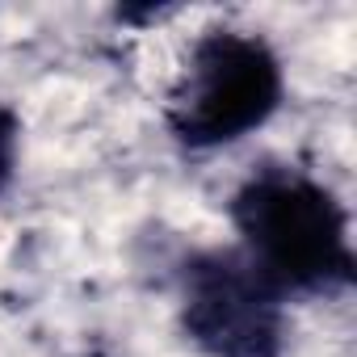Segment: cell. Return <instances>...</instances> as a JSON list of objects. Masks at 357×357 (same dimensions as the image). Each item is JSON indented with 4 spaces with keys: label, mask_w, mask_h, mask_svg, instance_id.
Masks as SVG:
<instances>
[{
    "label": "cell",
    "mask_w": 357,
    "mask_h": 357,
    "mask_svg": "<svg viewBox=\"0 0 357 357\" xmlns=\"http://www.w3.org/2000/svg\"><path fill=\"white\" fill-rule=\"evenodd\" d=\"M236 244L286 298H336L357 286L353 215L315 172L261 160L227 198Z\"/></svg>",
    "instance_id": "1"
},
{
    "label": "cell",
    "mask_w": 357,
    "mask_h": 357,
    "mask_svg": "<svg viewBox=\"0 0 357 357\" xmlns=\"http://www.w3.org/2000/svg\"><path fill=\"white\" fill-rule=\"evenodd\" d=\"M286 105V63L261 30L211 26L194 38L164 93V130L190 151H223L257 135Z\"/></svg>",
    "instance_id": "2"
},
{
    "label": "cell",
    "mask_w": 357,
    "mask_h": 357,
    "mask_svg": "<svg viewBox=\"0 0 357 357\" xmlns=\"http://www.w3.org/2000/svg\"><path fill=\"white\" fill-rule=\"evenodd\" d=\"M176 328L202 357H282L290 298L240 244H202L176 265Z\"/></svg>",
    "instance_id": "3"
},
{
    "label": "cell",
    "mask_w": 357,
    "mask_h": 357,
    "mask_svg": "<svg viewBox=\"0 0 357 357\" xmlns=\"http://www.w3.org/2000/svg\"><path fill=\"white\" fill-rule=\"evenodd\" d=\"M22 135H26V122L13 105L0 101V202L13 190L17 181V168H22Z\"/></svg>",
    "instance_id": "4"
},
{
    "label": "cell",
    "mask_w": 357,
    "mask_h": 357,
    "mask_svg": "<svg viewBox=\"0 0 357 357\" xmlns=\"http://www.w3.org/2000/svg\"><path fill=\"white\" fill-rule=\"evenodd\" d=\"M176 13V5H118L114 9V22H122V26H151V22H164V17H172Z\"/></svg>",
    "instance_id": "5"
}]
</instances>
